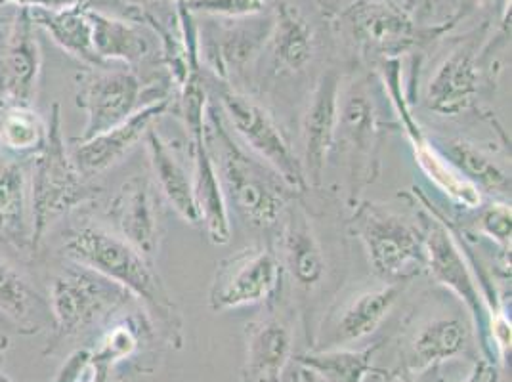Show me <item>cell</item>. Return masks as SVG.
I'll list each match as a JSON object with an SVG mask.
<instances>
[{
  "label": "cell",
  "instance_id": "1",
  "mask_svg": "<svg viewBox=\"0 0 512 382\" xmlns=\"http://www.w3.org/2000/svg\"><path fill=\"white\" fill-rule=\"evenodd\" d=\"M67 260L106 276L144 306L146 314L180 346L182 314L169 289L155 270V262L130 247L125 239L102 226L85 224L71 230L64 239Z\"/></svg>",
  "mask_w": 512,
  "mask_h": 382
},
{
  "label": "cell",
  "instance_id": "2",
  "mask_svg": "<svg viewBox=\"0 0 512 382\" xmlns=\"http://www.w3.org/2000/svg\"><path fill=\"white\" fill-rule=\"evenodd\" d=\"M205 140L226 201L235 213L256 228H272L281 222L295 190L276 170L235 140L224 117L211 104L207 109Z\"/></svg>",
  "mask_w": 512,
  "mask_h": 382
},
{
  "label": "cell",
  "instance_id": "3",
  "mask_svg": "<svg viewBox=\"0 0 512 382\" xmlns=\"http://www.w3.org/2000/svg\"><path fill=\"white\" fill-rule=\"evenodd\" d=\"M98 188L77 170L62 130V107L54 102L48 138L31 165V253L37 255L56 222L81 205L94 201Z\"/></svg>",
  "mask_w": 512,
  "mask_h": 382
},
{
  "label": "cell",
  "instance_id": "4",
  "mask_svg": "<svg viewBox=\"0 0 512 382\" xmlns=\"http://www.w3.org/2000/svg\"><path fill=\"white\" fill-rule=\"evenodd\" d=\"M130 300L127 291L111 279L79 262L67 260L50 281L48 306L52 335L44 356L54 354L65 340L75 339L106 323Z\"/></svg>",
  "mask_w": 512,
  "mask_h": 382
},
{
  "label": "cell",
  "instance_id": "5",
  "mask_svg": "<svg viewBox=\"0 0 512 382\" xmlns=\"http://www.w3.org/2000/svg\"><path fill=\"white\" fill-rule=\"evenodd\" d=\"M384 128L371 79L360 77L342 86L335 148L339 146L346 163L350 209L363 201V193L379 176Z\"/></svg>",
  "mask_w": 512,
  "mask_h": 382
},
{
  "label": "cell",
  "instance_id": "6",
  "mask_svg": "<svg viewBox=\"0 0 512 382\" xmlns=\"http://www.w3.org/2000/svg\"><path fill=\"white\" fill-rule=\"evenodd\" d=\"M350 234L362 241L373 272L384 281H409L425 270L423 226L383 205L352 207Z\"/></svg>",
  "mask_w": 512,
  "mask_h": 382
},
{
  "label": "cell",
  "instance_id": "7",
  "mask_svg": "<svg viewBox=\"0 0 512 382\" xmlns=\"http://www.w3.org/2000/svg\"><path fill=\"white\" fill-rule=\"evenodd\" d=\"M461 18L457 14L442 25L421 27L402 6L390 0H352L341 14L350 39L365 56H373L379 62L400 60L407 52L440 39Z\"/></svg>",
  "mask_w": 512,
  "mask_h": 382
},
{
  "label": "cell",
  "instance_id": "8",
  "mask_svg": "<svg viewBox=\"0 0 512 382\" xmlns=\"http://www.w3.org/2000/svg\"><path fill=\"white\" fill-rule=\"evenodd\" d=\"M413 195L423 201L428 214L423 218V239H425V270L430 277L446 287L449 293L459 298L467 312L470 323L482 340V348H488V318L490 308L486 293L478 283V277L472 270V262L465 249L457 243L455 235L449 230L448 222L438 209L432 205L423 190L413 188Z\"/></svg>",
  "mask_w": 512,
  "mask_h": 382
},
{
  "label": "cell",
  "instance_id": "9",
  "mask_svg": "<svg viewBox=\"0 0 512 382\" xmlns=\"http://www.w3.org/2000/svg\"><path fill=\"white\" fill-rule=\"evenodd\" d=\"M377 67H379V81L384 86V92L388 94L390 104L394 107L400 119V125L406 132L419 169L423 170L428 180L457 207H463L469 211L480 209L484 201L482 191L478 190L474 184H470L469 180L449 163L448 157L428 138L427 132L415 119L404 92L402 62L384 60L379 62Z\"/></svg>",
  "mask_w": 512,
  "mask_h": 382
},
{
  "label": "cell",
  "instance_id": "10",
  "mask_svg": "<svg viewBox=\"0 0 512 382\" xmlns=\"http://www.w3.org/2000/svg\"><path fill=\"white\" fill-rule=\"evenodd\" d=\"M218 96L220 109L224 111L230 127L234 128L249 151L276 170L293 190H308L300 157L289 144L274 115L255 98L230 85L222 83Z\"/></svg>",
  "mask_w": 512,
  "mask_h": 382
},
{
  "label": "cell",
  "instance_id": "11",
  "mask_svg": "<svg viewBox=\"0 0 512 382\" xmlns=\"http://www.w3.org/2000/svg\"><path fill=\"white\" fill-rule=\"evenodd\" d=\"M281 281L279 256L264 245H249L216 264L209 287V308L228 312L266 302Z\"/></svg>",
  "mask_w": 512,
  "mask_h": 382
},
{
  "label": "cell",
  "instance_id": "12",
  "mask_svg": "<svg viewBox=\"0 0 512 382\" xmlns=\"http://www.w3.org/2000/svg\"><path fill=\"white\" fill-rule=\"evenodd\" d=\"M144 83L134 69L88 67L77 77V106L86 113L85 130L73 140L94 138L121 125L136 113L144 100Z\"/></svg>",
  "mask_w": 512,
  "mask_h": 382
},
{
  "label": "cell",
  "instance_id": "13",
  "mask_svg": "<svg viewBox=\"0 0 512 382\" xmlns=\"http://www.w3.org/2000/svg\"><path fill=\"white\" fill-rule=\"evenodd\" d=\"M476 29L449 52L430 77L425 94L428 109L440 117H459L470 111L480 94V58L486 48L484 31Z\"/></svg>",
  "mask_w": 512,
  "mask_h": 382
},
{
  "label": "cell",
  "instance_id": "14",
  "mask_svg": "<svg viewBox=\"0 0 512 382\" xmlns=\"http://www.w3.org/2000/svg\"><path fill=\"white\" fill-rule=\"evenodd\" d=\"M111 232L155 262L163 241V197L148 176L136 174L107 205Z\"/></svg>",
  "mask_w": 512,
  "mask_h": 382
},
{
  "label": "cell",
  "instance_id": "15",
  "mask_svg": "<svg viewBox=\"0 0 512 382\" xmlns=\"http://www.w3.org/2000/svg\"><path fill=\"white\" fill-rule=\"evenodd\" d=\"M213 25L205 27V33H199V56H205L211 65V71L224 85L232 75L247 71L255 62L272 33V14H258L239 20H220L213 18Z\"/></svg>",
  "mask_w": 512,
  "mask_h": 382
},
{
  "label": "cell",
  "instance_id": "16",
  "mask_svg": "<svg viewBox=\"0 0 512 382\" xmlns=\"http://www.w3.org/2000/svg\"><path fill=\"white\" fill-rule=\"evenodd\" d=\"M43 71V50L27 8L0 18V98L35 104Z\"/></svg>",
  "mask_w": 512,
  "mask_h": 382
},
{
  "label": "cell",
  "instance_id": "17",
  "mask_svg": "<svg viewBox=\"0 0 512 382\" xmlns=\"http://www.w3.org/2000/svg\"><path fill=\"white\" fill-rule=\"evenodd\" d=\"M342 75L323 71L302 117V170L308 188H320L339 127Z\"/></svg>",
  "mask_w": 512,
  "mask_h": 382
},
{
  "label": "cell",
  "instance_id": "18",
  "mask_svg": "<svg viewBox=\"0 0 512 382\" xmlns=\"http://www.w3.org/2000/svg\"><path fill=\"white\" fill-rule=\"evenodd\" d=\"M171 109V98L161 96L150 104L140 107L132 113L127 121L117 127L109 128L106 132L88 138V140H71V159L77 170L92 180L100 176L115 165H119L138 142L144 140L146 132L153 127V123Z\"/></svg>",
  "mask_w": 512,
  "mask_h": 382
},
{
  "label": "cell",
  "instance_id": "19",
  "mask_svg": "<svg viewBox=\"0 0 512 382\" xmlns=\"http://www.w3.org/2000/svg\"><path fill=\"white\" fill-rule=\"evenodd\" d=\"M407 285L409 281H386L346 302L341 312L331 319V329H327L325 340H321L325 344L321 346L341 348L373 335L406 293Z\"/></svg>",
  "mask_w": 512,
  "mask_h": 382
},
{
  "label": "cell",
  "instance_id": "20",
  "mask_svg": "<svg viewBox=\"0 0 512 382\" xmlns=\"http://www.w3.org/2000/svg\"><path fill=\"white\" fill-rule=\"evenodd\" d=\"M31 165L0 149V241L31 251Z\"/></svg>",
  "mask_w": 512,
  "mask_h": 382
},
{
  "label": "cell",
  "instance_id": "21",
  "mask_svg": "<svg viewBox=\"0 0 512 382\" xmlns=\"http://www.w3.org/2000/svg\"><path fill=\"white\" fill-rule=\"evenodd\" d=\"M88 20L92 25L94 50L106 65L121 62L136 69L155 56V46L161 48L159 37L146 23L109 16L94 6L88 8Z\"/></svg>",
  "mask_w": 512,
  "mask_h": 382
},
{
  "label": "cell",
  "instance_id": "22",
  "mask_svg": "<svg viewBox=\"0 0 512 382\" xmlns=\"http://www.w3.org/2000/svg\"><path fill=\"white\" fill-rule=\"evenodd\" d=\"M281 222V270H285L300 289L314 291L323 281L327 268L318 234L302 207L289 205Z\"/></svg>",
  "mask_w": 512,
  "mask_h": 382
},
{
  "label": "cell",
  "instance_id": "23",
  "mask_svg": "<svg viewBox=\"0 0 512 382\" xmlns=\"http://www.w3.org/2000/svg\"><path fill=\"white\" fill-rule=\"evenodd\" d=\"M274 23L266 48L278 75H297L316 56V29L300 6L283 0L272 12Z\"/></svg>",
  "mask_w": 512,
  "mask_h": 382
},
{
  "label": "cell",
  "instance_id": "24",
  "mask_svg": "<svg viewBox=\"0 0 512 382\" xmlns=\"http://www.w3.org/2000/svg\"><path fill=\"white\" fill-rule=\"evenodd\" d=\"M193 195L199 213V224L205 226L213 245H228L232 241V220L230 205L222 190L218 172L214 167L213 155L207 146L205 136L192 138Z\"/></svg>",
  "mask_w": 512,
  "mask_h": 382
},
{
  "label": "cell",
  "instance_id": "25",
  "mask_svg": "<svg viewBox=\"0 0 512 382\" xmlns=\"http://www.w3.org/2000/svg\"><path fill=\"white\" fill-rule=\"evenodd\" d=\"M293 354V331L279 318L247 325V352L241 382H281Z\"/></svg>",
  "mask_w": 512,
  "mask_h": 382
},
{
  "label": "cell",
  "instance_id": "26",
  "mask_svg": "<svg viewBox=\"0 0 512 382\" xmlns=\"http://www.w3.org/2000/svg\"><path fill=\"white\" fill-rule=\"evenodd\" d=\"M148 155H150L153 184L161 193V197L172 207L184 222L197 226L199 213L193 195V174L178 157L171 144L151 127L144 136Z\"/></svg>",
  "mask_w": 512,
  "mask_h": 382
},
{
  "label": "cell",
  "instance_id": "27",
  "mask_svg": "<svg viewBox=\"0 0 512 382\" xmlns=\"http://www.w3.org/2000/svg\"><path fill=\"white\" fill-rule=\"evenodd\" d=\"M469 337V325L455 314L427 319L407 344V373L419 375L442 361L465 354Z\"/></svg>",
  "mask_w": 512,
  "mask_h": 382
},
{
  "label": "cell",
  "instance_id": "28",
  "mask_svg": "<svg viewBox=\"0 0 512 382\" xmlns=\"http://www.w3.org/2000/svg\"><path fill=\"white\" fill-rule=\"evenodd\" d=\"M0 314L20 335H37L52 327L48 298L12 262L0 256Z\"/></svg>",
  "mask_w": 512,
  "mask_h": 382
},
{
  "label": "cell",
  "instance_id": "29",
  "mask_svg": "<svg viewBox=\"0 0 512 382\" xmlns=\"http://www.w3.org/2000/svg\"><path fill=\"white\" fill-rule=\"evenodd\" d=\"M90 6H75L64 10L33 8L29 16L37 29H43L71 58L88 67H106L98 58L92 41V25L88 20Z\"/></svg>",
  "mask_w": 512,
  "mask_h": 382
},
{
  "label": "cell",
  "instance_id": "30",
  "mask_svg": "<svg viewBox=\"0 0 512 382\" xmlns=\"http://www.w3.org/2000/svg\"><path fill=\"white\" fill-rule=\"evenodd\" d=\"M48 138V121L35 104L0 98V149L20 159H35Z\"/></svg>",
  "mask_w": 512,
  "mask_h": 382
},
{
  "label": "cell",
  "instance_id": "31",
  "mask_svg": "<svg viewBox=\"0 0 512 382\" xmlns=\"http://www.w3.org/2000/svg\"><path fill=\"white\" fill-rule=\"evenodd\" d=\"M438 146L449 163L480 191L511 197V176L490 153L465 138H451Z\"/></svg>",
  "mask_w": 512,
  "mask_h": 382
},
{
  "label": "cell",
  "instance_id": "32",
  "mask_svg": "<svg viewBox=\"0 0 512 382\" xmlns=\"http://www.w3.org/2000/svg\"><path fill=\"white\" fill-rule=\"evenodd\" d=\"M379 344L365 346L362 350L325 348L302 354L297 358L300 367L314 373L321 382H363L373 371L371 360Z\"/></svg>",
  "mask_w": 512,
  "mask_h": 382
},
{
  "label": "cell",
  "instance_id": "33",
  "mask_svg": "<svg viewBox=\"0 0 512 382\" xmlns=\"http://www.w3.org/2000/svg\"><path fill=\"white\" fill-rule=\"evenodd\" d=\"M142 321L144 319L138 316H128L113 323L104 333L98 348L90 350L92 360L104 363L107 367H115L121 361L130 360L140 348Z\"/></svg>",
  "mask_w": 512,
  "mask_h": 382
},
{
  "label": "cell",
  "instance_id": "34",
  "mask_svg": "<svg viewBox=\"0 0 512 382\" xmlns=\"http://www.w3.org/2000/svg\"><path fill=\"white\" fill-rule=\"evenodd\" d=\"M270 0H186L188 10L195 14H203L207 18L220 20H239L264 14Z\"/></svg>",
  "mask_w": 512,
  "mask_h": 382
},
{
  "label": "cell",
  "instance_id": "35",
  "mask_svg": "<svg viewBox=\"0 0 512 382\" xmlns=\"http://www.w3.org/2000/svg\"><path fill=\"white\" fill-rule=\"evenodd\" d=\"M511 220V203L495 201L478 209L476 230L484 237L491 239L505 253H509L511 251Z\"/></svg>",
  "mask_w": 512,
  "mask_h": 382
},
{
  "label": "cell",
  "instance_id": "36",
  "mask_svg": "<svg viewBox=\"0 0 512 382\" xmlns=\"http://www.w3.org/2000/svg\"><path fill=\"white\" fill-rule=\"evenodd\" d=\"M128 8V18L142 22L146 18L157 22H178V12L174 16H165L167 10L172 12L178 8V0H121Z\"/></svg>",
  "mask_w": 512,
  "mask_h": 382
},
{
  "label": "cell",
  "instance_id": "37",
  "mask_svg": "<svg viewBox=\"0 0 512 382\" xmlns=\"http://www.w3.org/2000/svg\"><path fill=\"white\" fill-rule=\"evenodd\" d=\"M0 6L14 8H43V10H64L75 6H94V0H0Z\"/></svg>",
  "mask_w": 512,
  "mask_h": 382
},
{
  "label": "cell",
  "instance_id": "38",
  "mask_svg": "<svg viewBox=\"0 0 512 382\" xmlns=\"http://www.w3.org/2000/svg\"><path fill=\"white\" fill-rule=\"evenodd\" d=\"M461 382H495V367L491 361L482 358L476 361L470 369L467 379Z\"/></svg>",
  "mask_w": 512,
  "mask_h": 382
},
{
  "label": "cell",
  "instance_id": "39",
  "mask_svg": "<svg viewBox=\"0 0 512 382\" xmlns=\"http://www.w3.org/2000/svg\"><path fill=\"white\" fill-rule=\"evenodd\" d=\"M434 2L436 0H402L400 6L406 10L413 20H419V18L430 14V8L434 6Z\"/></svg>",
  "mask_w": 512,
  "mask_h": 382
},
{
  "label": "cell",
  "instance_id": "40",
  "mask_svg": "<svg viewBox=\"0 0 512 382\" xmlns=\"http://www.w3.org/2000/svg\"><path fill=\"white\" fill-rule=\"evenodd\" d=\"M12 329H14L12 323L0 314V365H2V361H4V356H6L8 348H10V331H12Z\"/></svg>",
  "mask_w": 512,
  "mask_h": 382
},
{
  "label": "cell",
  "instance_id": "41",
  "mask_svg": "<svg viewBox=\"0 0 512 382\" xmlns=\"http://www.w3.org/2000/svg\"><path fill=\"white\" fill-rule=\"evenodd\" d=\"M297 382H321L314 373H310L308 369L300 367L299 373H297Z\"/></svg>",
  "mask_w": 512,
  "mask_h": 382
},
{
  "label": "cell",
  "instance_id": "42",
  "mask_svg": "<svg viewBox=\"0 0 512 382\" xmlns=\"http://www.w3.org/2000/svg\"><path fill=\"white\" fill-rule=\"evenodd\" d=\"M472 2V6H491V4H505V2H509V0H470Z\"/></svg>",
  "mask_w": 512,
  "mask_h": 382
},
{
  "label": "cell",
  "instance_id": "43",
  "mask_svg": "<svg viewBox=\"0 0 512 382\" xmlns=\"http://www.w3.org/2000/svg\"><path fill=\"white\" fill-rule=\"evenodd\" d=\"M363 382H384V379L381 375H373V371H371V373L365 377V381Z\"/></svg>",
  "mask_w": 512,
  "mask_h": 382
},
{
  "label": "cell",
  "instance_id": "44",
  "mask_svg": "<svg viewBox=\"0 0 512 382\" xmlns=\"http://www.w3.org/2000/svg\"><path fill=\"white\" fill-rule=\"evenodd\" d=\"M0 382H14L12 379H8V377H4V375H0Z\"/></svg>",
  "mask_w": 512,
  "mask_h": 382
},
{
  "label": "cell",
  "instance_id": "45",
  "mask_svg": "<svg viewBox=\"0 0 512 382\" xmlns=\"http://www.w3.org/2000/svg\"><path fill=\"white\" fill-rule=\"evenodd\" d=\"M404 382H409V381H404Z\"/></svg>",
  "mask_w": 512,
  "mask_h": 382
}]
</instances>
